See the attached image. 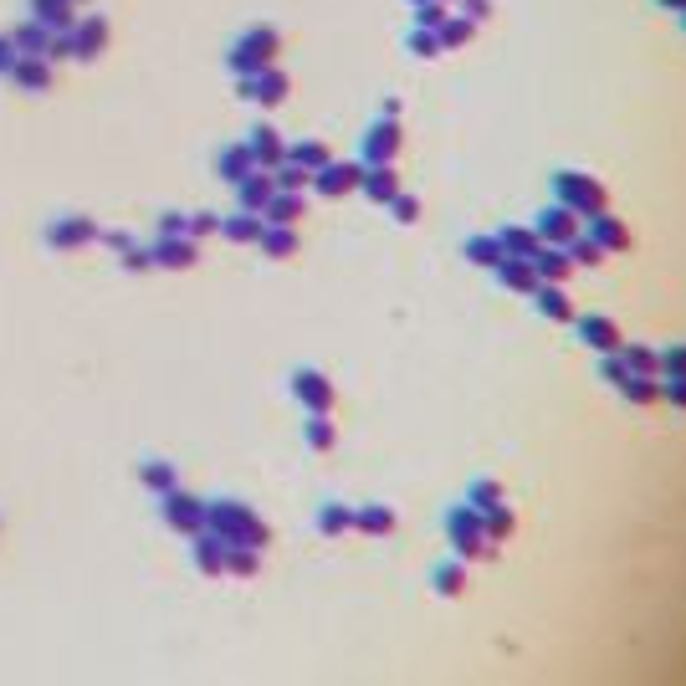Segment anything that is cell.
Masks as SVG:
<instances>
[{"instance_id": "14", "label": "cell", "mask_w": 686, "mask_h": 686, "mask_svg": "<svg viewBox=\"0 0 686 686\" xmlns=\"http://www.w3.org/2000/svg\"><path fill=\"white\" fill-rule=\"evenodd\" d=\"M533 308H538L548 323H574V318H579L574 297H569L559 282H538V287H533Z\"/></svg>"}, {"instance_id": "51", "label": "cell", "mask_w": 686, "mask_h": 686, "mask_svg": "<svg viewBox=\"0 0 686 686\" xmlns=\"http://www.w3.org/2000/svg\"><path fill=\"white\" fill-rule=\"evenodd\" d=\"M661 11H676V16H686V0H656Z\"/></svg>"}, {"instance_id": "36", "label": "cell", "mask_w": 686, "mask_h": 686, "mask_svg": "<svg viewBox=\"0 0 686 686\" xmlns=\"http://www.w3.org/2000/svg\"><path fill=\"white\" fill-rule=\"evenodd\" d=\"M482 528H487V543L502 548L512 533H518V512L512 507H497V512H482Z\"/></svg>"}, {"instance_id": "52", "label": "cell", "mask_w": 686, "mask_h": 686, "mask_svg": "<svg viewBox=\"0 0 686 686\" xmlns=\"http://www.w3.org/2000/svg\"><path fill=\"white\" fill-rule=\"evenodd\" d=\"M6 47H11V41H0V67H11V52H6Z\"/></svg>"}, {"instance_id": "23", "label": "cell", "mask_w": 686, "mask_h": 686, "mask_svg": "<svg viewBox=\"0 0 686 686\" xmlns=\"http://www.w3.org/2000/svg\"><path fill=\"white\" fill-rule=\"evenodd\" d=\"M497 246H502V256H512V262H533V251H538L543 241H538L533 226H502V231H497Z\"/></svg>"}, {"instance_id": "9", "label": "cell", "mask_w": 686, "mask_h": 686, "mask_svg": "<svg viewBox=\"0 0 686 686\" xmlns=\"http://www.w3.org/2000/svg\"><path fill=\"white\" fill-rule=\"evenodd\" d=\"M574 328H579V343H584L589 354H615L620 343H625V328L610 313H579Z\"/></svg>"}, {"instance_id": "50", "label": "cell", "mask_w": 686, "mask_h": 686, "mask_svg": "<svg viewBox=\"0 0 686 686\" xmlns=\"http://www.w3.org/2000/svg\"><path fill=\"white\" fill-rule=\"evenodd\" d=\"M21 82H31V88H36V82H41V88H47V67H36V62H26V67H21Z\"/></svg>"}, {"instance_id": "41", "label": "cell", "mask_w": 686, "mask_h": 686, "mask_svg": "<svg viewBox=\"0 0 686 686\" xmlns=\"http://www.w3.org/2000/svg\"><path fill=\"white\" fill-rule=\"evenodd\" d=\"M384 210H390V216L400 221V226H415L420 216H425V205H420V195H410V190H400L390 205H384Z\"/></svg>"}, {"instance_id": "7", "label": "cell", "mask_w": 686, "mask_h": 686, "mask_svg": "<svg viewBox=\"0 0 686 686\" xmlns=\"http://www.w3.org/2000/svg\"><path fill=\"white\" fill-rule=\"evenodd\" d=\"M400 144H405L400 118H384V113H379V118L364 128V159H359V164H395Z\"/></svg>"}, {"instance_id": "44", "label": "cell", "mask_w": 686, "mask_h": 686, "mask_svg": "<svg viewBox=\"0 0 686 686\" xmlns=\"http://www.w3.org/2000/svg\"><path fill=\"white\" fill-rule=\"evenodd\" d=\"M103 36H108V26H103V21L77 26V52H98V47H103Z\"/></svg>"}, {"instance_id": "20", "label": "cell", "mask_w": 686, "mask_h": 686, "mask_svg": "<svg viewBox=\"0 0 686 686\" xmlns=\"http://www.w3.org/2000/svg\"><path fill=\"white\" fill-rule=\"evenodd\" d=\"M492 277H497L502 292H518V297H533V287H538L533 262H512V256H502V262L492 267Z\"/></svg>"}, {"instance_id": "16", "label": "cell", "mask_w": 686, "mask_h": 686, "mask_svg": "<svg viewBox=\"0 0 686 686\" xmlns=\"http://www.w3.org/2000/svg\"><path fill=\"white\" fill-rule=\"evenodd\" d=\"M395 528H400V512H395V507H384V502L354 507V533H364V538H390Z\"/></svg>"}, {"instance_id": "19", "label": "cell", "mask_w": 686, "mask_h": 686, "mask_svg": "<svg viewBox=\"0 0 686 686\" xmlns=\"http://www.w3.org/2000/svg\"><path fill=\"white\" fill-rule=\"evenodd\" d=\"M303 210H308V200L297 190H272V200L262 205V226H297Z\"/></svg>"}, {"instance_id": "11", "label": "cell", "mask_w": 686, "mask_h": 686, "mask_svg": "<svg viewBox=\"0 0 686 686\" xmlns=\"http://www.w3.org/2000/svg\"><path fill=\"white\" fill-rule=\"evenodd\" d=\"M359 185H364V164H323L318 175H313V190L323 195V200H343V195H359Z\"/></svg>"}, {"instance_id": "38", "label": "cell", "mask_w": 686, "mask_h": 686, "mask_svg": "<svg viewBox=\"0 0 686 686\" xmlns=\"http://www.w3.org/2000/svg\"><path fill=\"white\" fill-rule=\"evenodd\" d=\"M139 482L159 497V492H169V487H180V477H175V466H169V461H144L139 466Z\"/></svg>"}, {"instance_id": "26", "label": "cell", "mask_w": 686, "mask_h": 686, "mask_svg": "<svg viewBox=\"0 0 686 686\" xmlns=\"http://www.w3.org/2000/svg\"><path fill=\"white\" fill-rule=\"evenodd\" d=\"M431 584H436V594H441V599H461V594H466V584H471V564L446 559V564H436Z\"/></svg>"}, {"instance_id": "12", "label": "cell", "mask_w": 686, "mask_h": 686, "mask_svg": "<svg viewBox=\"0 0 686 686\" xmlns=\"http://www.w3.org/2000/svg\"><path fill=\"white\" fill-rule=\"evenodd\" d=\"M149 256H154V267H175V272H185V267L200 262V241H190V236H159V241L149 246Z\"/></svg>"}, {"instance_id": "35", "label": "cell", "mask_w": 686, "mask_h": 686, "mask_svg": "<svg viewBox=\"0 0 686 686\" xmlns=\"http://www.w3.org/2000/svg\"><path fill=\"white\" fill-rule=\"evenodd\" d=\"M461 256H466L471 267H487V272H492V267L502 262V246H497V236H482V231H477V236L461 241Z\"/></svg>"}, {"instance_id": "22", "label": "cell", "mask_w": 686, "mask_h": 686, "mask_svg": "<svg viewBox=\"0 0 686 686\" xmlns=\"http://www.w3.org/2000/svg\"><path fill=\"white\" fill-rule=\"evenodd\" d=\"M272 169H251V175L236 185V200H241V210H251V216H262V205L272 200Z\"/></svg>"}, {"instance_id": "33", "label": "cell", "mask_w": 686, "mask_h": 686, "mask_svg": "<svg viewBox=\"0 0 686 686\" xmlns=\"http://www.w3.org/2000/svg\"><path fill=\"white\" fill-rule=\"evenodd\" d=\"M98 236V226L93 221H82V216H72V221H57L52 231H47V241L57 246V251H67V246H82V241H93Z\"/></svg>"}, {"instance_id": "45", "label": "cell", "mask_w": 686, "mask_h": 686, "mask_svg": "<svg viewBox=\"0 0 686 686\" xmlns=\"http://www.w3.org/2000/svg\"><path fill=\"white\" fill-rule=\"evenodd\" d=\"M446 16H451V11H446V0H431V6H420V11H415V26H425V31H436V26H441Z\"/></svg>"}, {"instance_id": "24", "label": "cell", "mask_w": 686, "mask_h": 686, "mask_svg": "<svg viewBox=\"0 0 686 686\" xmlns=\"http://www.w3.org/2000/svg\"><path fill=\"white\" fill-rule=\"evenodd\" d=\"M620 364H625V374H646V379H661V359H656V349H651V343H620Z\"/></svg>"}, {"instance_id": "49", "label": "cell", "mask_w": 686, "mask_h": 686, "mask_svg": "<svg viewBox=\"0 0 686 686\" xmlns=\"http://www.w3.org/2000/svg\"><path fill=\"white\" fill-rule=\"evenodd\" d=\"M661 400H671L676 410H686V379H661Z\"/></svg>"}, {"instance_id": "28", "label": "cell", "mask_w": 686, "mask_h": 686, "mask_svg": "<svg viewBox=\"0 0 686 686\" xmlns=\"http://www.w3.org/2000/svg\"><path fill=\"white\" fill-rule=\"evenodd\" d=\"M436 36H441V52H466L471 41H477V21H466V16H446V21L436 26Z\"/></svg>"}, {"instance_id": "37", "label": "cell", "mask_w": 686, "mask_h": 686, "mask_svg": "<svg viewBox=\"0 0 686 686\" xmlns=\"http://www.w3.org/2000/svg\"><path fill=\"white\" fill-rule=\"evenodd\" d=\"M262 574V553L256 548H226V579H256Z\"/></svg>"}, {"instance_id": "40", "label": "cell", "mask_w": 686, "mask_h": 686, "mask_svg": "<svg viewBox=\"0 0 686 686\" xmlns=\"http://www.w3.org/2000/svg\"><path fill=\"white\" fill-rule=\"evenodd\" d=\"M564 251L574 256V267H579V272H594L599 262H605V251H599V246H594V241H589L584 231H579V236H574V241H569Z\"/></svg>"}, {"instance_id": "6", "label": "cell", "mask_w": 686, "mask_h": 686, "mask_svg": "<svg viewBox=\"0 0 686 686\" xmlns=\"http://www.w3.org/2000/svg\"><path fill=\"white\" fill-rule=\"evenodd\" d=\"M292 400L303 405L308 415H333V405H338V390H333V379H328L323 369L303 364V369H292Z\"/></svg>"}, {"instance_id": "17", "label": "cell", "mask_w": 686, "mask_h": 686, "mask_svg": "<svg viewBox=\"0 0 686 686\" xmlns=\"http://www.w3.org/2000/svg\"><path fill=\"white\" fill-rule=\"evenodd\" d=\"M533 272H538V282H559V287H564L579 267H574V256H569L564 246H538V251H533Z\"/></svg>"}, {"instance_id": "21", "label": "cell", "mask_w": 686, "mask_h": 686, "mask_svg": "<svg viewBox=\"0 0 686 686\" xmlns=\"http://www.w3.org/2000/svg\"><path fill=\"white\" fill-rule=\"evenodd\" d=\"M374 205H390L400 195V175H395V164H364V185H359Z\"/></svg>"}, {"instance_id": "15", "label": "cell", "mask_w": 686, "mask_h": 686, "mask_svg": "<svg viewBox=\"0 0 686 686\" xmlns=\"http://www.w3.org/2000/svg\"><path fill=\"white\" fill-rule=\"evenodd\" d=\"M190 564L205 574V579H226V543L216 533H195L190 538Z\"/></svg>"}, {"instance_id": "43", "label": "cell", "mask_w": 686, "mask_h": 686, "mask_svg": "<svg viewBox=\"0 0 686 686\" xmlns=\"http://www.w3.org/2000/svg\"><path fill=\"white\" fill-rule=\"evenodd\" d=\"M410 57L436 62V57H441V36H436V31H425V26H415V31H410Z\"/></svg>"}, {"instance_id": "13", "label": "cell", "mask_w": 686, "mask_h": 686, "mask_svg": "<svg viewBox=\"0 0 686 686\" xmlns=\"http://www.w3.org/2000/svg\"><path fill=\"white\" fill-rule=\"evenodd\" d=\"M584 236H589V241H594L599 251H605V256H620V251H630V246H635V236H630V226H625V221H615V216H610V210H605V216H594Z\"/></svg>"}, {"instance_id": "54", "label": "cell", "mask_w": 686, "mask_h": 686, "mask_svg": "<svg viewBox=\"0 0 686 686\" xmlns=\"http://www.w3.org/2000/svg\"><path fill=\"white\" fill-rule=\"evenodd\" d=\"M681 26H686V16H681Z\"/></svg>"}, {"instance_id": "31", "label": "cell", "mask_w": 686, "mask_h": 686, "mask_svg": "<svg viewBox=\"0 0 686 686\" xmlns=\"http://www.w3.org/2000/svg\"><path fill=\"white\" fill-rule=\"evenodd\" d=\"M287 164H297V169H308V175H318L323 164H333V149H328V144H318V139L287 144Z\"/></svg>"}, {"instance_id": "30", "label": "cell", "mask_w": 686, "mask_h": 686, "mask_svg": "<svg viewBox=\"0 0 686 686\" xmlns=\"http://www.w3.org/2000/svg\"><path fill=\"white\" fill-rule=\"evenodd\" d=\"M221 236L236 241V246H256V241H262V216H251V210H236V216L221 221Z\"/></svg>"}, {"instance_id": "2", "label": "cell", "mask_w": 686, "mask_h": 686, "mask_svg": "<svg viewBox=\"0 0 686 686\" xmlns=\"http://www.w3.org/2000/svg\"><path fill=\"white\" fill-rule=\"evenodd\" d=\"M446 543H451V559H461V564H487V559H497V548L487 543V528H482V512L466 507V502H456V507L446 512Z\"/></svg>"}, {"instance_id": "53", "label": "cell", "mask_w": 686, "mask_h": 686, "mask_svg": "<svg viewBox=\"0 0 686 686\" xmlns=\"http://www.w3.org/2000/svg\"><path fill=\"white\" fill-rule=\"evenodd\" d=\"M405 6H410V11H420V6H431V0H405Z\"/></svg>"}, {"instance_id": "1", "label": "cell", "mask_w": 686, "mask_h": 686, "mask_svg": "<svg viewBox=\"0 0 686 686\" xmlns=\"http://www.w3.org/2000/svg\"><path fill=\"white\" fill-rule=\"evenodd\" d=\"M205 533H216L226 548H256V553H267V543H272L267 518H256V512L236 497L205 502Z\"/></svg>"}, {"instance_id": "48", "label": "cell", "mask_w": 686, "mask_h": 686, "mask_svg": "<svg viewBox=\"0 0 686 686\" xmlns=\"http://www.w3.org/2000/svg\"><path fill=\"white\" fill-rule=\"evenodd\" d=\"M599 379H605V384H620V379H625L620 354H599Z\"/></svg>"}, {"instance_id": "55", "label": "cell", "mask_w": 686, "mask_h": 686, "mask_svg": "<svg viewBox=\"0 0 686 686\" xmlns=\"http://www.w3.org/2000/svg\"><path fill=\"white\" fill-rule=\"evenodd\" d=\"M446 6H451V0H446Z\"/></svg>"}, {"instance_id": "3", "label": "cell", "mask_w": 686, "mask_h": 686, "mask_svg": "<svg viewBox=\"0 0 686 686\" xmlns=\"http://www.w3.org/2000/svg\"><path fill=\"white\" fill-rule=\"evenodd\" d=\"M553 200L569 205L579 221H594L610 210V190L599 185L589 169H553Z\"/></svg>"}, {"instance_id": "25", "label": "cell", "mask_w": 686, "mask_h": 686, "mask_svg": "<svg viewBox=\"0 0 686 686\" xmlns=\"http://www.w3.org/2000/svg\"><path fill=\"white\" fill-rule=\"evenodd\" d=\"M466 507H477V512H497V507H507V487L497 482V477H477V482H466V497H461Z\"/></svg>"}, {"instance_id": "47", "label": "cell", "mask_w": 686, "mask_h": 686, "mask_svg": "<svg viewBox=\"0 0 686 686\" xmlns=\"http://www.w3.org/2000/svg\"><path fill=\"white\" fill-rule=\"evenodd\" d=\"M216 231H221V216H190V221H185V236H190V241L216 236Z\"/></svg>"}, {"instance_id": "18", "label": "cell", "mask_w": 686, "mask_h": 686, "mask_svg": "<svg viewBox=\"0 0 686 686\" xmlns=\"http://www.w3.org/2000/svg\"><path fill=\"white\" fill-rule=\"evenodd\" d=\"M246 149H251L256 169H277V164L287 159V144H282V134H277V128H267V123H256V128H251Z\"/></svg>"}, {"instance_id": "46", "label": "cell", "mask_w": 686, "mask_h": 686, "mask_svg": "<svg viewBox=\"0 0 686 686\" xmlns=\"http://www.w3.org/2000/svg\"><path fill=\"white\" fill-rule=\"evenodd\" d=\"M451 6H456V16H466V21H487L492 16V0H451Z\"/></svg>"}, {"instance_id": "10", "label": "cell", "mask_w": 686, "mask_h": 686, "mask_svg": "<svg viewBox=\"0 0 686 686\" xmlns=\"http://www.w3.org/2000/svg\"><path fill=\"white\" fill-rule=\"evenodd\" d=\"M287 72L282 67H262V72H251V77H241V98L246 103H262V108H277V103H287Z\"/></svg>"}, {"instance_id": "34", "label": "cell", "mask_w": 686, "mask_h": 686, "mask_svg": "<svg viewBox=\"0 0 686 686\" xmlns=\"http://www.w3.org/2000/svg\"><path fill=\"white\" fill-rule=\"evenodd\" d=\"M262 246L272 262H287V256H297V226H262Z\"/></svg>"}, {"instance_id": "8", "label": "cell", "mask_w": 686, "mask_h": 686, "mask_svg": "<svg viewBox=\"0 0 686 686\" xmlns=\"http://www.w3.org/2000/svg\"><path fill=\"white\" fill-rule=\"evenodd\" d=\"M533 231H538V241H543V246H569V241L584 231V221L574 216L569 205L553 200V205H543L538 216H533Z\"/></svg>"}, {"instance_id": "27", "label": "cell", "mask_w": 686, "mask_h": 686, "mask_svg": "<svg viewBox=\"0 0 686 686\" xmlns=\"http://www.w3.org/2000/svg\"><path fill=\"white\" fill-rule=\"evenodd\" d=\"M251 169H256V159H251V149H246V144H231V149H221V154H216V175H221L226 185H241V180L251 175Z\"/></svg>"}, {"instance_id": "5", "label": "cell", "mask_w": 686, "mask_h": 686, "mask_svg": "<svg viewBox=\"0 0 686 686\" xmlns=\"http://www.w3.org/2000/svg\"><path fill=\"white\" fill-rule=\"evenodd\" d=\"M159 518L180 538H195V533H205V497H195L185 487H169V492H159Z\"/></svg>"}, {"instance_id": "42", "label": "cell", "mask_w": 686, "mask_h": 686, "mask_svg": "<svg viewBox=\"0 0 686 686\" xmlns=\"http://www.w3.org/2000/svg\"><path fill=\"white\" fill-rule=\"evenodd\" d=\"M661 359V379H686V343H666V349H656Z\"/></svg>"}, {"instance_id": "29", "label": "cell", "mask_w": 686, "mask_h": 686, "mask_svg": "<svg viewBox=\"0 0 686 686\" xmlns=\"http://www.w3.org/2000/svg\"><path fill=\"white\" fill-rule=\"evenodd\" d=\"M318 533H323V538L354 533V507H349V502H323V507H318Z\"/></svg>"}, {"instance_id": "32", "label": "cell", "mask_w": 686, "mask_h": 686, "mask_svg": "<svg viewBox=\"0 0 686 686\" xmlns=\"http://www.w3.org/2000/svg\"><path fill=\"white\" fill-rule=\"evenodd\" d=\"M615 390H620V400H625V405H656V400H661V379L625 374V379L615 384Z\"/></svg>"}, {"instance_id": "4", "label": "cell", "mask_w": 686, "mask_h": 686, "mask_svg": "<svg viewBox=\"0 0 686 686\" xmlns=\"http://www.w3.org/2000/svg\"><path fill=\"white\" fill-rule=\"evenodd\" d=\"M277 52H282V31H277V26H251V31L236 36V47H231V72L251 77V72L272 67Z\"/></svg>"}, {"instance_id": "39", "label": "cell", "mask_w": 686, "mask_h": 686, "mask_svg": "<svg viewBox=\"0 0 686 686\" xmlns=\"http://www.w3.org/2000/svg\"><path fill=\"white\" fill-rule=\"evenodd\" d=\"M303 441H308L313 451H333V446H338L333 420H328V415H308V425H303Z\"/></svg>"}]
</instances>
